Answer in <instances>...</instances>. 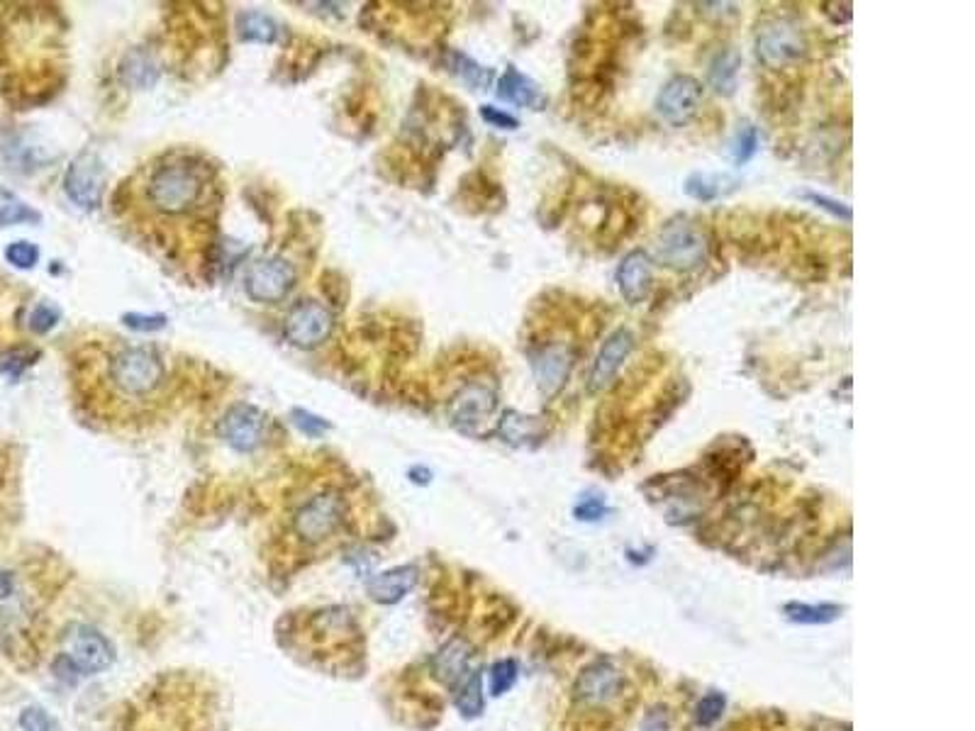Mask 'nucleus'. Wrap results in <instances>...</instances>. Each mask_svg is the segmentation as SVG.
<instances>
[{
  "label": "nucleus",
  "instance_id": "obj_1",
  "mask_svg": "<svg viewBox=\"0 0 975 731\" xmlns=\"http://www.w3.org/2000/svg\"><path fill=\"white\" fill-rule=\"evenodd\" d=\"M132 193L149 220L164 225L208 217L220 203L217 169L208 156L188 149H171L149 161L137 174Z\"/></svg>",
  "mask_w": 975,
  "mask_h": 731
},
{
  "label": "nucleus",
  "instance_id": "obj_2",
  "mask_svg": "<svg viewBox=\"0 0 975 731\" xmlns=\"http://www.w3.org/2000/svg\"><path fill=\"white\" fill-rule=\"evenodd\" d=\"M108 383L127 400H147L166 383L161 356L144 347H122L108 359Z\"/></svg>",
  "mask_w": 975,
  "mask_h": 731
},
{
  "label": "nucleus",
  "instance_id": "obj_3",
  "mask_svg": "<svg viewBox=\"0 0 975 731\" xmlns=\"http://www.w3.org/2000/svg\"><path fill=\"white\" fill-rule=\"evenodd\" d=\"M347 498L339 490L327 488L312 498L295 512L293 532L305 544H322L325 539L334 537L347 522Z\"/></svg>",
  "mask_w": 975,
  "mask_h": 731
},
{
  "label": "nucleus",
  "instance_id": "obj_4",
  "mask_svg": "<svg viewBox=\"0 0 975 731\" xmlns=\"http://www.w3.org/2000/svg\"><path fill=\"white\" fill-rule=\"evenodd\" d=\"M654 254L666 269L695 271L707 261V239L693 222L678 217L659 232Z\"/></svg>",
  "mask_w": 975,
  "mask_h": 731
},
{
  "label": "nucleus",
  "instance_id": "obj_5",
  "mask_svg": "<svg viewBox=\"0 0 975 731\" xmlns=\"http://www.w3.org/2000/svg\"><path fill=\"white\" fill-rule=\"evenodd\" d=\"M807 39L798 22L790 18H773L763 22L756 32V57L768 69H785L805 57Z\"/></svg>",
  "mask_w": 975,
  "mask_h": 731
},
{
  "label": "nucleus",
  "instance_id": "obj_6",
  "mask_svg": "<svg viewBox=\"0 0 975 731\" xmlns=\"http://www.w3.org/2000/svg\"><path fill=\"white\" fill-rule=\"evenodd\" d=\"M298 283V271L283 256H264L249 266L244 276V290L254 303L276 305L291 295Z\"/></svg>",
  "mask_w": 975,
  "mask_h": 731
},
{
  "label": "nucleus",
  "instance_id": "obj_7",
  "mask_svg": "<svg viewBox=\"0 0 975 731\" xmlns=\"http://www.w3.org/2000/svg\"><path fill=\"white\" fill-rule=\"evenodd\" d=\"M64 656L81 675H96L113 666L115 649L98 629L88 624H71L64 634Z\"/></svg>",
  "mask_w": 975,
  "mask_h": 731
},
{
  "label": "nucleus",
  "instance_id": "obj_8",
  "mask_svg": "<svg viewBox=\"0 0 975 731\" xmlns=\"http://www.w3.org/2000/svg\"><path fill=\"white\" fill-rule=\"evenodd\" d=\"M334 329V317L330 308L317 300H300L288 310L283 322V334L298 349H315L330 339Z\"/></svg>",
  "mask_w": 975,
  "mask_h": 731
},
{
  "label": "nucleus",
  "instance_id": "obj_9",
  "mask_svg": "<svg viewBox=\"0 0 975 731\" xmlns=\"http://www.w3.org/2000/svg\"><path fill=\"white\" fill-rule=\"evenodd\" d=\"M495 407H498V393H495L493 385L473 381L466 383L451 398L449 420L459 432L476 434L488 422V417L493 415Z\"/></svg>",
  "mask_w": 975,
  "mask_h": 731
},
{
  "label": "nucleus",
  "instance_id": "obj_10",
  "mask_svg": "<svg viewBox=\"0 0 975 731\" xmlns=\"http://www.w3.org/2000/svg\"><path fill=\"white\" fill-rule=\"evenodd\" d=\"M66 195L81 210H96L105 195V166L98 154H78L64 176Z\"/></svg>",
  "mask_w": 975,
  "mask_h": 731
},
{
  "label": "nucleus",
  "instance_id": "obj_11",
  "mask_svg": "<svg viewBox=\"0 0 975 731\" xmlns=\"http://www.w3.org/2000/svg\"><path fill=\"white\" fill-rule=\"evenodd\" d=\"M702 103V83L690 74L673 76L656 96V113L663 122L683 127L698 115Z\"/></svg>",
  "mask_w": 975,
  "mask_h": 731
},
{
  "label": "nucleus",
  "instance_id": "obj_12",
  "mask_svg": "<svg viewBox=\"0 0 975 731\" xmlns=\"http://www.w3.org/2000/svg\"><path fill=\"white\" fill-rule=\"evenodd\" d=\"M217 434L232 446L234 451L249 454L256 446L264 442L266 437V415L259 407L237 403L222 415L217 424Z\"/></svg>",
  "mask_w": 975,
  "mask_h": 731
},
{
  "label": "nucleus",
  "instance_id": "obj_13",
  "mask_svg": "<svg viewBox=\"0 0 975 731\" xmlns=\"http://www.w3.org/2000/svg\"><path fill=\"white\" fill-rule=\"evenodd\" d=\"M573 368V351L564 342L542 344L532 351V373L542 398L551 400L561 393Z\"/></svg>",
  "mask_w": 975,
  "mask_h": 731
},
{
  "label": "nucleus",
  "instance_id": "obj_14",
  "mask_svg": "<svg viewBox=\"0 0 975 731\" xmlns=\"http://www.w3.org/2000/svg\"><path fill=\"white\" fill-rule=\"evenodd\" d=\"M622 690V675L612 663L595 661L583 673L578 675L576 685H573V697L585 705H600V702L612 700L620 695Z\"/></svg>",
  "mask_w": 975,
  "mask_h": 731
},
{
  "label": "nucleus",
  "instance_id": "obj_15",
  "mask_svg": "<svg viewBox=\"0 0 975 731\" xmlns=\"http://www.w3.org/2000/svg\"><path fill=\"white\" fill-rule=\"evenodd\" d=\"M634 351V334L629 329L620 327L617 332H612L610 337L605 339V344L600 347L598 356H595L593 371H590V390H600L605 385L612 383V378L620 373V368L624 366V361L632 356Z\"/></svg>",
  "mask_w": 975,
  "mask_h": 731
},
{
  "label": "nucleus",
  "instance_id": "obj_16",
  "mask_svg": "<svg viewBox=\"0 0 975 731\" xmlns=\"http://www.w3.org/2000/svg\"><path fill=\"white\" fill-rule=\"evenodd\" d=\"M651 283H654V269H651L649 254L642 249L629 251L617 269V288L629 305H639L649 298Z\"/></svg>",
  "mask_w": 975,
  "mask_h": 731
},
{
  "label": "nucleus",
  "instance_id": "obj_17",
  "mask_svg": "<svg viewBox=\"0 0 975 731\" xmlns=\"http://www.w3.org/2000/svg\"><path fill=\"white\" fill-rule=\"evenodd\" d=\"M471 646L464 639H451L432 661V671L449 688H459L471 675Z\"/></svg>",
  "mask_w": 975,
  "mask_h": 731
},
{
  "label": "nucleus",
  "instance_id": "obj_18",
  "mask_svg": "<svg viewBox=\"0 0 975 731\" xmlns=\"http://www.w3.org/2000/svg\"><path fill=\"white\" fill-rule=\"evenodd\" d=\"M417 578H420L417 566H398L378 573V576L369 580L371 600L381 602V605H395V602L403 600L415 588Z\"/></svg>",
  "mask_w": 975,
  "mask_h": 731
},
{
  "label": "nucleus",
  "instance_id": "obj_19",
  "mask_svg": "<svg viewBox=\"0 0 975 731\" xmlns=\"http://www.w3.org/2000/svg\"><path fill=\"white\" fill-rule=\"evenodd\" d=\"M498 98L517 105V108H529V110H544L546 105V96L542 88H539V83L522 74V71H517L515 66H510V69L500 76Z\"/></svg>",
  "mask_w": 975,
  "mask_h": 731
},
{
  "label": "nucleus",
  "instance_id": "obj_20",
  "mask_svg": "<svg viewBox=\"0 0 975 731\" xmlns=\"http://www.w3.org/2000/svg\"><path fill=\"white\" fill-rule=\"evenodd\" d=\"M498 434L510 446H532L544 439V424L537 417L520 415V412H505L498 424Z\"/></svg>",
  "mask_w": 975,
  "mask_h": 731
},
{
  "label": "nucleus",
  "instance_id": "obj_21",
  "mask_svg": "<svg viewBox=\"0 0 975 731\" xmlns=\"http://www.w3.org/2000/svg\"><path fill=\"white\" fill-rule=\"evenodd\" d=\"M739 69H741V54L737 49H724V52L717 54L710 64V86L715 88V93H720V96H732V93L737 91Z\"/></svg>",
  "mask_w": 975,
  "mask_h": 731
},
{
  "label": "nucleus",
  "instance_id": "obj_22",
  "mask_svg": "<svg viewBox=\"0 0 975 731\" xmlns=\"http://www.w3.org/2000/svg\"><path fill=\"white\" fill-rule=\"evenodd\" d=\"M844 612V607L834 605V602H819V605H810V602H788L783 607L785 619H790L793 624H832L837 622Z\"/></svg>",
  "mask_w": 975,
  "mask_h": 731
},
{
  "label": "nucleus",
  "instance_id": "obj_23",
  "mask_svg": "<svg viewBox=\"0 0 975 731\" xmlns=\"http://www.w3.org/2000/svg\"><path fill=\"white\" fill-rule=\"evenodd\" d=\"M459 693H456V710H459L464 717L468 719H473V717H481V712H483V705H486V697H483V673L478 671H471V675L464 680V683L459 685Z\"/></svg>",
  "mask_w": 975,
  "mask_h": 731
},
{
  "label": "nucleus",
  "instance_id": "obj_24",
  "mask_svg": "<svg viewBox=\"0 0 975 731\" xmlns=\"http://www.w3.org/2000/svg\"><path fill=\"white\" fill-rule=\"evenodd\" d=\"M451 69H454V74L459 76L461 81H466L468 86L476 88V91H483V88H488L490 81H493V71L486 69V66L476 64V61L466 57V54L451 52Z\"/></svg>",
  "mask_w": 975,
  "mask_h": 731
},
{
  "label": "nucleus",
  "instance_id": "obj_25",
  "mask_svg": "<svg viewBox=\"0 0 975 731\" xmlns=\"http://www.w3.org/2000/svg\"><path fill=\"white\" fill-rule=\"evenodd\" d=\"M237 30L239 37L247 39V42H273L278 35L276 25H273L271 18L261 13H242L237 18Z\"/></svg>",
  "mask_w": 975,
  "mask_h": 731
},
{
  "label": "nucleus",
  "instance_id": "obj_26",
  "mask_svg": "<svg viewBox=\"0 0 975 731\" xmlns=\"http://www.w3.org/2000/svg\"><path fill=\"white\" fill-rule=\"evenodd\" d=\"M122 74H125V81L132 83V86L147 88L156 81V76H159V69H156V66L152 64V59H149L147 54L135 52L132 57H127V64H125V69H122Z\"/></svg>",
  "mask_w": 975,
  "mask_h": 731
},
{
  "label": "nucleus",
  "instance_id": "obj_27",
  "mask_svg": "<svg viewBox=\"0 0 975 731\" xmlns=\"http://www.w3.org/2000/svg\"><path fill=\"white\" fill-rule=\"evenodd\" d=\"M517 675H520V668H517V661H512V658H503V661L495 663L490 668V695L500 697L510 693L517 683Z\"/></svg>",
  "mask_w": 975,
  "mask_h": 731
},
{
  "label": "nucleus",
  "instance_id": "obj_28",
  "mask_svg": "<svg viewBox=\"0 0 975 731\" xmlns=\"http://www.w3.org/2000/svg\"><path fill=\"white\" fill-rule=\"evenodd\" d=\"M759 144H761V137L754 125L741 127L737 132V139H734V152H732L734 164L737 166L749 164V161L756 156V152H759Z\"/></svg>",
  "mask_w": 975,
  "mask_h": 731
},
{
  "label": "nucleus",
  "instance_id": "obj_29",
  "mask_svg": "<svg viewBox=\"0 0 975 731\" xmlns=\"http://www.w3.org/2000/svg\"><path fill=\"white\" fill-rule=\"evenodd\" d=\"M32 222H42V215L35 208L25 203H5L0 205V227H15V225H32Z\"/></svg>",
  "mask_w": 975,
  "mask_h": 731
},
{
  "label": "nucleus",
  "instance_id": "obj_30",
  "mask_svg": "<svg viewBox=\"0 0 975 731\" xmlns=\"http://www.w3.org/2000/svg\"><path fill=\"white\" fill-rule=\"evenodd\" d=\"M724 707H727V700H724L722 693H710L705 695L695 707V719H698L700 727H712L715 722H720Z\"/></svg>",
  "mask_w": 975,
  "mask_h": 731
},
{
  "label": "nucleus",
  "instance_id": "obj_31",
  "mask_svg": "<svg viewBox=\"0 0 975 731\" xmlns=\"http://www.w3.org/2000/svg\"><path fill=\"white\" fill-rule=\"evenodd\" d=\"M5 259H8V264H13L15 269L30 271L37 266L39 249L32 242H13L8 244V249H5Z\"/></svg>",
  "mask_w": 975,
  "mask_h": 731
},
{
  "label": "nucleus",
  "instance_id": "obj_32",
  "mask_svg": "<svg viewBox=\"0 0 975 731\" xmlns=\"http://www.w3.org/2000/svg\"><path fill=\"white\" fill-rule=\"evenodd\" d=\"M573 515H576V520L581 522H598L607 515V505L600 495H583V500L578 502Z\"/></svg>",
  "mask_w": 975,
  "mask_h": 731
},
{
  "label": "nucleus",
  "instance_id": "obj_33",
  "mask_svg": "<svg viewBox=\"0 0 975 731\" xmlns=\"http://www.w3.org/2000/svg\"><path fill=\"white\" fill-rule=\"evenodd\" d=\"M59 317H61V310L57 308V305H49V303L37 305V308L32 310V315H30V329L37 334L49 332L52 327H57Z\"/></svg>",
  "mask_w": 975,
  "mask_h": 731
},
{
  "label": "nucleus",
  "instance_id": "obj_34",
  "mask_svg": "<svg viewBox=\"0 0 975 731\" xmlns=\"http://www.w3.org/2000/svg\"><path fill=\"white\" fill-rule=\"evenodd\" d=\"M22 731H57V724L42 707H27L20 714Z\"/></svg>",
  "mask_w": 975,
  "mask_h": 731
},
{
  "label": "nucleus",
  "instance_id": "obj_35",
  "mask_svg": "<svg viewBox=\"0 0 975 731\" xmlns=\"http://www.w3.org/2000/svg\"><path fill=\"white\" fill-rule=\"evenodd\" d=\"M291 417H293L295 427H298L303 434H308V437H322V434L330 429V422H325L322 417L312 415V412H308V410H300V407L291 412Z\"/></svg>",
  "mask_w": 975,
  "mask_h": 731
},
{
  "label": "nucleus",
  "instance_id": "obj_36",
  "mask_svg": "<svg viewBox=\"0 0 975 731\" xmlns=\"http://www.w3.org/2000/svg\"><path fill=\"white\" fill-rule=\"evenodd\" d=\"M685 193L693 195L695 200H712L717 193H720V188H717L715 178L712 176L695 174L688 178V183H685Z\"/></svg>",
  "mask_w": 975,
  "mask_h": 731
},
{
  "label": "nucleus",
  "instance_id": "obj_37",
  "mask_svg": "<svg viewBox=\"0 0 975 731\" xmlns=\"http://www.w3.org/2000/svg\"><path fill=\"white\" fill-rule=\"evenodd\" d=\"M125 325L130 329H137V332H156V329H164L169 317L166 315H139V312H130V315L122 317Z\"/></svg>",
  "mask_w": 975,
  "mask_h": 731
},
{
  "label": "nucleus",
  "instance_id": "obj_38",
  "mask_svg": "<svg viewBox=\"0 0 975 731\" xmlns=\"http://www.w3.org/2000/svg\"><path fill=\"white\" fill-rule=\"evenodd\" d=\"M481 117L488 122V125L500 127V130H517V127H520V120H517L515 115L505 113V110L500 108H493V105H483Z\"/></svg>",
  "mask_w": 975,
  "mask_h": 731
},
{
  "label": "nucleus",
  "instance_id": "obj_39",
  "mask_svg": "<svg viewBox=\"0 0 975 731\" xmlns=\"http://www.w3.org/2000/svg\"><path fill=\"white\" fill-rule=\"evenodd\" d=\"M802 198H807V200H812V203L817 205V208H822V210H827V212H832L834 217H844L846 222L851 220V208L849 205H844V203H839V200H832V198H827V195H822V193H802Z\"/></svg>",
  "mask_w": 975,
  "mask_h": 731
},
{
  "label": "nucleus",
  "instance_id": "obj_40",
  "mask_svg": "<svg viewBox=\"0 0 975 731\" xmlns=\"http://www.w3.org/2000/svg\"><path fill=\"white\" fill-rule=\"evenodd\" d=\"M13 590H15L13 576H10L8 571H0V600H5V597L13 595Z\"/></svg>",
  "mask_w": 975,
  "mask_h": 731
}]
</instances>
